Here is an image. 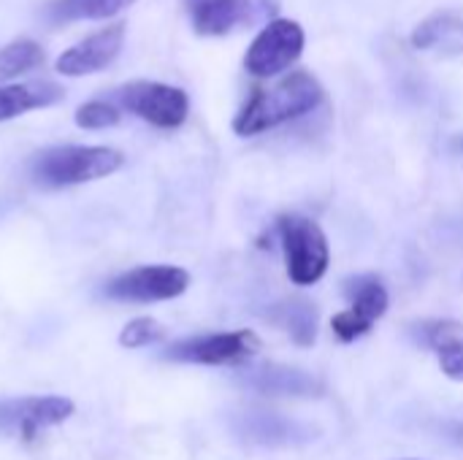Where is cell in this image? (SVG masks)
Segmentation results:
<instances>
[{
  "label": "cell",
  "mask_w": 463,
  "mask_h": 460,
  "mask_svg": "<svg viewBox=\"0 0 463 460\" xmlns=\"http://www.w3.org/2000/svg\"><path fill=\"white\" fill-rule=\"evenodd\" d=\"M323 100H326L323 84L312 73L296 70L271 87L255 89L250 100L241 106V111L236 114L233 130L239 136H258L315 111Z\"/></svg>",
  "instance_id": "6da1fadb"
},
{
  "label": "cell",
  "mask_w": 463,
  "mask_h": 460,
  "mask_svg": "<svg viewBox=\"0 0 463 460\" xmlns=\"http://www.w3.org/2000/svg\"><path fill=\"white\" fill-rule=\"evenodd\" d=\"M125 163V155L111 146H49L33 160V179L43 187H71L111 176Z\"/></svg>",
  "instance_id": "7a4b0ae2"
},
{
  "label": "cell",
  "mask_w": 463,
  "mask_h": 460,
  "mask_svg": "<svg viewBox=\"0 0 463 460\" xmlns=\"http://www.w3.org/2000/svg\"><path fill=\"white\" fill-rule=\"evenodd\" d=\"M282 249H285V263H288V277L296 285H315L326 277L328 271V241L320 225L309 217L298 214H285L277 222Z\"/></svg>",
  "instance_id": "3957f363"
},
{
  "label": "cell",
  "mask_w": 463,
  "mask_h": 460,
  "mask_svg": "<svg viewBox=\"0 0 463 460\" xmlns=\"http://www.w3.org/2000/svg\"><path fill=\"white\" fill-rule=\"evenodd\" d=\"M304 27L293 19H271L255 35L244 54V68L255 79H274L285 73L304 52Z\"/></svg>",
  "instance_id": "277c9868"
},
{
  "label": "cell",
  "mask_w": 463,
  "mask_h": 460,
  "mask_svg": "<svg viewBox=\"0 0 463 460\" xmlns=\"http://www.w3.org/2000/svg\"><path fill=\"white\" fill-rule=\"evenodd\" d=\"M117 100L130 114L165 130L179 127L190 114L187 92L160 81H130L117 89Z\"/></svg>",
  "instance_id": "5b68a950"
},
{
  "label": "cell",
  "mask_w": 463,
  "mask_h": 460,
  "mask_svg": "<svg viewBox=\"0 0 463 460\" xmlns=\"http://www.w3.org/2000/svg\"><path fill=\"white\" fill-rule=\"evenodd\" d=\"M187 11L198 35L220 38L271 19L279 11V0H187Z\"/></svg>",
  "instance_id": "8992f818"
},
{
  "label": "cell",
  "mask_w": 463,
  "mask_h": 460,
  "mask_svg": "<svg viewBox=\"0 0 463 460\" xmlns=\"http://www.w3.org/2000/svg\"><path fill=\"white\" fill-rule=\"evenodd\" d=\"M190 287V274L176 266H141L119 274L106 285V296L114 301L152 304L179 298Z\"/></svg>",
  "instance_id": "52a82bcc"
},
{
  "label": "cell",
  "mask_w": 463,
  "mask_h": 460,
  "mask_svg": "<svg viewBox=\"0 0 463 460\" xmlns=\"http://www.w3.org/2000/svg\"><path fill=\"white\" fill-rule=\"evenodd\" d=\"M260 350V339L252 331H233V333H212L184 339L168 347L165 358L179 363H198V366H225L252 358Z\"/></svg>",
  "instance_id": "ba28073f"
},
{
  "label": "cell",
  "mask_w": 463,
  "mask_h": 460,
  "mask_svg": "<svg viewBox=\"0 0 463 460\" xmlns=\"http://www.w3.org/2000/svg\"><path fill=\"white\" fill-rule=\"evenodd\" d=\"M73 415V401L62 396H30L0 404V431L22 439H35L38 431L65 423Z\"/></svg>",
  "instance_id": "9c48e42d"
},
{
  "label": "cell",
  "mask_w": 463,
  "mask_h": 460,
  "mask_svg": "<svg viewBox=\"0 0 463 460\" xmlns=\"http://www.w3.org/2000/svg\"><path fill=\"white\" fill-rule=\"evenodd\" d=\"M239 382L260 396L274 399H317L323 396V382L312 377L304 369L282 366V363H260L252 369H244L239 374Z\"/></svg>",
  "instance_id": "30bf717a"
},
{
  "label": "cell",
  "mask_w": 463,
  "mask_h": 460,
  "mask_svg": "<svg viewBox=\"0 0 463 460\" xmlns=\"http://www.w3.org/2000/svg\"><path fill=\"white\" fill-rule=\"evenodd\" d=\"M236 434L260 447H296L315 439V428L279 412L250 409L236 418Z\"/></svg>",
  "instance_id": "8fae6325"
},
{
  "label": "cell",
  "mask_w": 463,
  "mask_h": 460,
  "mask_svg": "<svg viewBox=\"0 0 463 460\" xmlns=\"http://www.w3.org/2000/svg\"><path fill=\"white\" fill-rule=\"evenodd\" d=\"M125 43V24L114 22L103 30H95L92 35H87L84 41L73 43L71 49H65L57 60V73L62 76H87V73H98L106 65L114 62V57L119 54Z\"/></svg>",
  "instance_id": "7c38bea8"
},
{
  "label": "cell",
  "mask_w": 463,
  "mask_h": 460,
  "mask_svg": "<svg viewBox=\"0 0 463 460\" xmlns=\"http://www.w3.org/2000/svg\"><path fill=\"white\" fill-rule=\"evenodd\" d=\"M65 98V89L54 81H24L0 87V122L22 117L33 108L54 106Z\"/></svg>",
  "instance_id": "4fadbf2b"
},
{
  "label": "cell",
  "mask_w": 463,
  "mask_h": 460,
  "mask_svg": "<svg viewBox=\"0 0 463 460\" xmlns=\"http://www.w3.org/2000/svg\"><path fill=\"white\" fill-rule=\"evenodd\" d=\"M415 49L423 52H442V54H461L463 52V16L439 11L423 19L412 35H410Z\"/></svg>",
  "instance_id": "5bb4252c"
},
{
  "label": "cell",
  "mask_w": 463,
  "mask_h": 460,
  "mask_svg": "<svg viewBox=\"0 0 463 460\" xmlns=\"http://www.w3.org/2000/svg\"><path fill=\"white\" fill-rule=\"evenodd\" d=\"M271 320L290 333L298 347H312L317 339V309L307 298H290L274 306Z\"/></svg>",
  "instance_id": "9a60e30c"
},
{
  "label": "cell",
  "mask_w": 463,
  "mask_h": 460,
  "mask_svg": "<svg viewBox=\"0 0 463 460\" xmlns=\"http://www.w3.org/2000/svg\"><path fill=\"white\" fill-rule=\"evenodd\" d=\"M345 293L350 296V312L366 323L369 328L374 325V320H380L385 312H388V290L385 285L377 279V277H358V279H350Z\"/></svg>",
  "instance_id": "2e32d148"
},
{
  "label": "cell",
  "mask_w": 463,
  "mask_h": 460,
  "mask_svg": "<svg viewBox=\"0 0 463 460\" xmlns=\"http://www.w3.org/2000/svg\"><path fill=\"white\" fill-rule=\"evenodd\" d=\"M136 0H54L49 5L52 22H79V19H111L130 8Z\"/></svg>",
  "instance_id": "e0dca14e"
},
{
  "label": "cell",
  "mask_w": 463,
  "mask_h": 460,
  "mask_svg": "<svg viewBox=\"0 0 463 460\" xmlns=\"http://www.w3.org/2000/svg\"><path fill=\"white\" fill-rule=\"evenodd\" d=\"M38 65H43V46L41 43H35L33 38L11 41L0 49V84L35 70Z\"/></svg>",
  "instance_id": "ac0fdd59"
},
{
  "label": "cell",
  "mask_w": 463,
  "mask_h": 460,
  "mask_svg": "<svg viewBox=\"0 0 463 460\" xmlns=\"http://www.w3.org/2000/svg\"><path fill=\"white\" fill-rule=\"evenodd\" d=\"M122 114L111 100H90L76 108V125L84 130H106L119 125Z\"/></svg>",
  "instance_id": "d6986e66"
},
{
  "label": "cell",
  "mask_w": 463,
  "mask_h": 460,
  "mask_svg": "<svg viewBox=\"0 0 463 460\" xmlns=\"http://www.w3.org/2000/svg\"><path fill=\"white\" fill-rule=\"evenodd\" d=\"M163 336H165V328L157 320H152V317H136V320H130L122 328L119 344L128 347V350H141V347L157 344Z\"/></svg>",
  "instance_id": "ffe728a7"
},
{
  "label": "cell",
  "mask_w": 463,
  "mask_h": 460,
  "mask_svg": "<svg viewBox=\"0 0 463 460\" xmlns=\"http://www.w3.org/2000/svg\"><path fill=\"white\" fill-rule=\"evenodd\" d=\"M437 358H439V369L445 377L456 380V382H463V339H453L442 347L434 350Z\"/></svg>",
  "instance_id": "44dd1931"
},
{
  "label": "cell",
  "mask_w": 463,
  "mask_h": 460,
  "mask_svg": "<svg viewBox=\"0 0 463 460\" xmlns=\"http://www.w3.org/2000/svg\"><path fill=\"white\" fill-rule=\"evenodd\" d=\"M331 328H334V333H336L342 342H355V339H361L364 333H369V331H372V328H369L366 323H361L350 309H347V312L334 314Z\"/></svg>",
  "instance_id": "7402d4cb"
},
{
  "label": "cell",
  "mask_w": 463,
  "mask_h": 460,
  "mask_svg": "<svg viewBox=\"0 0 463 460\" xmlns=\"http://www.w3.org/2000/svg\"><path fill=\"white\" fill-rule=\"evenodd\" d=\"M456 146H458V149L463 152V138H458V141H456Z\"/></svg>",
  "instance_id": "603a6c76"
}]
</instances>
